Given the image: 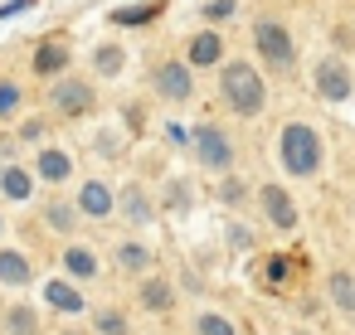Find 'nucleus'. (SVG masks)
I'll return each mask as SVG.
<instances>
[{
    "label": "nucleus",
    "mask_w": 355,
    "mask_h": 335,
    "mask_svg": "<svg viewBox=\"0 0 355 335\" xmlns=\"http://www.w3.org/2000/svg\"><path fill=\"white\" fill-rule=\"evenodd\" d=\"M224 98H229V107L243 112V117H258L263 102H268L263 78H258L248 64H229V69H224Z\"/></svg>",
    "instance_id": "1"
},
{
    "label": "nucleus",
    "mask_w": 355,
    "mask_h": 335,
    "mask_svg": "<svg viewBox=\"0 0 355 335\" xmlns=\"http://www.w3.org/2000/svg\"><path fill=\"white\" fill-rule=\"evenodd\" d=\"M282 165H287V175H311L316 165H321V141H316V132L311 127H282Z\"/></svg>",
    "instance_id": "2"
},
{
    "label": "nucleus",
    "mask_w": 355,
    "mask_h": 335,
    "mask_svg": "<svg viewBox=\"0 0 355 335\" xmlns=\"http://www.w3.org/2000/svg\"><path fill=\"white\" fill-rule=\"evenodd\" d=\"M49 107H54V112H64V117H83V112L93 107V88H88V83H78V78H59V83H54V93H49Z\"/></svg>",
    "instance_id": "3"
},
{
    "label": "nucleus",
    "mask_w": 355,
    "mask_h": 335,
    "mask_svg": "<svg viewBox=\"0 0 355 335\" xmlns=\"http://www.w3.org/2000/svg\"><path fill=\"white\" fill-rule=\"evenodd\" d=\"M253 35H258V54H263L272 69H287V64H292V39H287V30H282L277 20H263Z\"/></svg>",
    "instance_id": "4"
},
{
    "label": "nucleus",
    "mask_w": 355,
    "mask_h": 335,
    "mask_svg": "<svg viewBox=\"0 0 355 335\" xmlns=\"http://www.w3.org/2000/svg\"><path fill=\"white\" fill-rule=\"evenodd\" d=\"M35 282V262L20 248H0V287H30Z\"/></svg>",
    "instance_id": "5"
},
{
    "label": "nucleus",
    "mask_w": 355,
    "mask_h": 335,
    "mask_svg": "<svg viewBox=\"0 0 355 335\" xmlns=\"http://www.w3.org/2000/svg\"><path fill=\"white\" fill-rule=\"evenodd\" d=\"M195 151H200V161H205V165H214V170H224V165L234 161V151H229L224 132H214V127H200V132H195Z\"/></svg>",
    "instance_id": "6"
},
{
    "label": "nucleus",
    "mask_w": 355,
    "mask_h": 335,
    "mask_svg": "<svg viewBox=\"0 0 355 335\" xmlns=\"http://www.w3.org/2000/svg\"><path fill=\"white\" fill-rule=\"evenodd\" d=\"M0 325H6V335H40V311L30 301H10L0 311Z\"/></svg>",
    "instance_id": "7"
},
{
    "label": "nucleus",
    "mask_w": 355,
    "mask_h": 335,
    "mask_svg": "<svg viewBox=\"0 0 355 335\" xmlns=\"http://www.w3.org/2000/svg\"><path fill=\"white\" fill-rule=\"evenodd\" d=\"M35 175H40V180H49V185H64V180L73 175V161H69L59 146H44V151H40V161H35Z\"/></svg>",
    "instance_id": "8"
},
{
    "label": "nucleus",
    "mask_w": 355,
    "mask_h": 335,
    "mask_svg": "<svg viewBox=\"0 0 355 335\" xmlns=\"http://www.w3.org/2000/svg\"><path fill=\"white\" fill-rule=\"evenodd\" d=\"M316 88H321V98L345 102V98H350V73H345L340 64H321V69H316Z\"/></svg>",
    "instance_id": "9"
},
{
    "label": "nucleus",
    "mask_w": 355,
    "mask_h": 335,
    "mask_svg": "<svg viewBox=\"0 0 355 335\" xmlns=\"http://www.w3.org/2000/svg\"><path fill=\"white\" fill-rule=\"evenodd\" d=\"M73 209H83L88 219H107L112 214V194H107V185L103 180H88L83 190H78V204Z\"/></svg>",
    "instance_id": "10"
},
{
    "label": "nucleus",
    "mask_w": 355,
    "mask_h": 335,
    "mask_svg": "<svg viewBox=\"0 0 355 335\" xmlns=\"http://www.w3.org/2000/svg\"><path fill=\"white\" fill-rule=\"evenodd\" d=\"M44 301H49L54 311H64V316H78V311H83L78 287H69L64 277H49V282H44Z\"/></svg>",
    "instance_id": "11"
},
{
    "label": "nucleus",
    "mask_w": 355,
    "mask_h": 335,
    "mask_svg": "<svg viewBox=\"0 0 355 335\" xmlns=\"http://www.w3.org/2000/svg\"><path fill=\"white\" fill-rule=\"evenodd\" d=\"M263 209H268V219H272L277 228H292V224H297V204H292L277 185H263Z\"/></svg>",
    "instance_id": "12"
},
{
    "label": "nucleus",
    "mask_w": 355,
    "mask_h": 335,
    "mask_svg": "<svg viewBox=\"0 0 355 335\" xmlns=\"http://www.w3.org/2000/svg\"><path fill=\"white\" fill-rule=\"evenodd\" d=\"M0 194L15 199V204H25V199L35 194V175L20 170V165H6V170H0Z\"/></svg>",
    "instance_id": "13"
},
{
    "label": "nucleus",
    "mask_w": 355,
    "mask_h": 335,
    "mask_svg": "<svg viewBox=\"0 0 355 335\" xmlns=\"http://www.w3.org/2000/svg\"><path fill=\"white\" fill-rule=\"evenodd\" d=\"M156 88H161L166 98L185 102V98H190V73H185L180 64H161V69H156Z\"/></svg>",
    "instance_id": "14"
},
{
    "label": "nucleus",
    "mask_w": 355,
    "mask_h": 335,
    "mask_svg": "<svg viewBox=\"0 0 355 335\" xmlns=\"http://www.w3.org/2000/svg\"><path fill=\"white\" fill-rule=\"evenodd\" d=\"M59 69H69V49H64V44H54V39H49V44H40V49H35V73H40V78H54Z\"/></svg>",
    "instance_id": "15"
},
{
    "label": "nucleus",
    "mask_w": 355,
    "mask_h": 335,
    "mask_svg": "<svg viewBox=\"0 0 355 335\" xmlns=\"http://www.w3.org/2000/svg\"><path fill=\"white\" fill-rule=\"evenodd\" d=\"M59 262H64V272H69V277H78V282L98 277V257H93L88 248H69V253H64Z\"/></svg>",
    "instance_id": "16"
},
{
    "label": "nucleus",
    "mask_w": 355,
    "mask_h": 335,
    "mask_svg": "<svg viewBox=\"0 0 355 335\" xmlns=\"http://www.w3.org/2000/svg\"><path fill=\"white\" fill-rule=\"evenodd\" d=\"M44 224H49L54 233H73V228H78V209H73V204H64V199H49Z\"/></svg>",
    "instance_id": "17"
},
{
    "label": "nucleus",
    "mask_w": 355,
    "mask_h": 335,
    "mask_svg": "<svg viewBox=\"0 0 355 335\" xmlns=\"http://www.w3.org/2000/svg\"><path fill=\"white\" fill-rule=\"evenodd\" d=\"M122 214H127L132 224H151V204H146V194H141L137 185L122 190Z\"/></svg>",
    "instance_id": "18"
},
{
    "label": "nucleus",
    "mask_w": 355,
    "mask_h": 335,
    "mask_svg": "<svg viewBox=\"0 0 355 335\" xmlns=\"http://www.w3.org/2000/svg\"><path fill=\"white\" fill-rule=\"evenodd\" d=\"M331 296L340 311H355V277L350 272H331Z\"/></svg>",
    "instance_id": "19"
},
{
    "label": "nucleus",
    "mask_w": 355,
    "mask_h": 335,
    "mask_svg": "<svg viewBox=\"0 0 355 335\" xmlns=\"http://www.w3.org/2000/svg\"><path fill=\"white\" fill-rule=\"evenodd\" d=\"M20 102H25L20 83H10V78H0V122H6V117H15V112H20Z\"/></svg>",
    "instance_id": "20"
},
{
    "label": "nucleus",
    "mask_w": 355,
    "mask_h": 335,
    "mask_svg": "<svg viewBox=\"0 0 355 335\" xmlns=\"http://www.w3.org/2000/svg\"><path fill=\"white\" fill-rule=\"evenodd\" d=\"M219 54H224V44H219V35H200V39L190 44V59H195V64H214Z\"/></svg>",
    "instance_id": "21"
},
{
    "label": "nucleus",
    "mask_w": 355,
    "mask_h": 335,
    "mask_svg": "<svg viewBox=\"0 0 355 335\" xmlns=\"http://www.w3.org/2000/svg\"><path fill=\"white\" fill-rule=\"evenodd\" d=\"M156 10H161V6H132V10H112V25H146V20H156Z\"/></svg>",
    "instance_id": "22"
},
{
    "label": "nucleus",
    "mask_w": 355,
    "mask_h": 335,
    "mask_svg": "<svg viewBox=\"0 0 355 335\" xmlns=\"http://www.w3.org/2000/svg\"><path fill=\"white\" fill-rule=\"evenodd\" d=\"M93 64H98V73L112 78V73H122V49H117V44H103V49L93 54Z\"/></svg>",
    "instance_id": "23"
},
{
    "label": "nucleus",
    "mask_w": 355,
    "mask_h": 335,
    "mask_svg": "<svg viewBox=\"0 0 355 335\" xmlns=\"http://www.w3.org/2000/svg\"><path fill=\"white\" fill-rule=\"evenodd\" d=\"M117 262H122L127 272H141V267L151 262V253H146V248H137V243H122V253H117Z\"/></svg>",
    "instance_id": "24"
},
{
    "label": "nucleus",
    "mask_w": 355,
    "mask_h": 335,
    "mask_svg": "<svg viewBox=\"0 0 355 335\" xmlns=\"http://www.w3.org/2000/svg\"><path fill=\"white\" fill-rule=\"evenodd\" d=\"M141 301H146L151 311H166V306H171V287H166V282H146V287H141Z\"/></svg>",
    "instance_id": "25"
},
{
    "label": "nucleus",
    "mask_w": 355,
    "mask_h": 335,
    "mask_svg": "<svg viewBox=\"0 0 355 335\" xmlns=\"http://www.w3.org/2000/svg\"><path fill=\"white\" fill-rule=\"evenodd\" d=\"M93 325H98L103 335H127V320H122L117 311H98V316H93Z\"/></svg>",
    "instance_id": "26"
},
{
    "label": "nucleus",
    "mask_w": 355,
    "mask_h": 335,
    "mask_svg": "<svg viewBox=\"0 0 355 335\" xmlns=\"http://www.w3.org/2000/svg\"><path fill=\"white\" fill-rule=\"evenodd\" d=\"M200 335H234V325L224 316H200Z\"/></svg>",
    "instance_id": "27"
},
{
    "label": "nucleus",
    "mask_w": 355,
    "mask_h": 335,
    "mask_svg": "<svg viewBox=\"0 0 355 335\" xmlns=\"http://www.w3.org/2000/svg\"><path fill=\"white\" fill-rule=\"evenodd\" d=\"M40 136H44V122H25L20 127V141H40Z\"/></svg>",
    "instance_id": "28"
},
{
    "label": "nucleus",
    "mask_w": 355,
    "mask_h": 335,
    "mask_svg": "<svg viewBox=\"0 0 355 335\" xmlns=\"http://www.w3.org/2000/svg\"><path fill=\"white\" fill-rule=\"evenodd\" d=\"M35 0H10V6H0V15H20V10H30Z\"/></svg>",
    "instance_id": "29"
},
{
    "label": "nucleus",
    "mask_w": 355,
    "mask_h": 335,
    "mask_svg": "<svg viewBox=\"0 0 355 335\" xmlns=\"http://www.w3.org/2000/svg\"><path fill=\"white\" fill-rule=\"evenodd\" d=\"M224 199H243V185L239 180H224Z\"/></svg>",
    "instance_id": "30"
},
{
    "label": "nucleus",
    "mask_w": 355,
    "mask_h": 335,
    "mask_svg": "<svg viewBox=\"0 0 355 335\" xmlns=\"http://www.w3.org/2000/svg\"><path fill=\"white\" fill-rule=\"evenodd\" d=\"M282 272H287V257H272V267H268V282H277Z\"/></svg>",
    "instance_id": "31"
},
{
    "label": "nucleus",
    "mask_w": 355,
    "mask_h": 335,
    "mask_svg": "<svg viewBox=\"0 0 355 335\" xmlns=\"http://www.w3.org/2000/svg\"><path fill=\"white\" fill-rule=\"evenodd\" d=\"M0 228H6V219H0Z\"/></svg>",
    "instance_id": "32"
}]
</instances>
